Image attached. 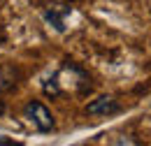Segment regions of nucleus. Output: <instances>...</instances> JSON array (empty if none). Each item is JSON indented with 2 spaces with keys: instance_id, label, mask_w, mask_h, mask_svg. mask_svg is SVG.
Here are the masks:
<instances>
[{
  "instance_id": "obj_1",
  "label": "nucleus",
  "mask_w": 151,
  "mask_h": 146,
  "mask_svg": "<svg viewBox=\"0 0 151 146\" xmlns=\"http://www.w3.org/2000/svg\"><path fill=\"white\" fill-rule=\"evenodd\" d=\"M23 118H28V121L33 123V128L37 130V132H42V135L54 132V128H56L54 114L47 109L40 100H28V102L23 104Z\"/></svg>"
},
{
  "instance_id": "obj_2",
  "label": "nucleus",
  "mask_w": 151,
  "mask_h": 146,
  "mask_svg": "<svg viewBox=\"0 0 151 146\" xmlns=\"http://www.w3.org/2000/svg\"><path fill=\"white\" fill-rule=\"evenodd\" d=\"M84 111L88 116H114V114H121V102L112 95H100V97L91 100L84 107Z\"/></svg>"
},
{
  "instance_id": "obj_3",
  "label": "nucleus",
  "mask_w": 151,
  "mask_h": 146,
  "mask_svg": "<svg viewBox=\"0 0 151 146\" xmlns=\"http://www.w3.org/2000/svg\"><path fill=\"white\" fill-rule=\"evenodd\" d=\"M72 9L65 7V5H49V7H42V19L56 30V33H68V26H65V16L70 14Z\"/></svg>"
},
{
  "instance_id": "obj_4",
  "label": "nucleus",
  "mask_w": 151,
  "mask_h": 146,
  "mask_svg": "<svg viewBox=\"0 0 151 146\" xmlns=\"http://www.w3.org/2000/svg\"><path fill=\"white\" fill-rule=\"evenodd\" d=\"M17 77H19V72H17L14 67H9V65H0V93L14 88Z\"/></svg>"
},
{
  "instance_id": "obj_5",
  "label": "nucleus",
  "mask_w": 151,
  "mask_h": 146,
  "mask_svg": "<svg viewBox=\"0 0 151 146\" xmlns=\"http://www.w3.org/2000/svg\"><path fill=\"white\" fill-rule=\"evenodd\" d=\"M42 93H44V95H49V97H58V95H63V88H60V84H58L56 72L42 81Z\"/></svg>"
},
{
  "instance_id": "obj_6",
  "label": "nucleus",
  "mask_w": 151,
  "mask_h": 146,
  "mask_svg": "<svg viewBox=\"0 0 151 146\" xmlns=\"http://www.w3.org/2000/svg\"><path fill=\"white\" fill-rule=\"evenodd\" d=\"M14 144V139H9L7 135H0V146H12Z\"/></svg>"
}]
</instances>
